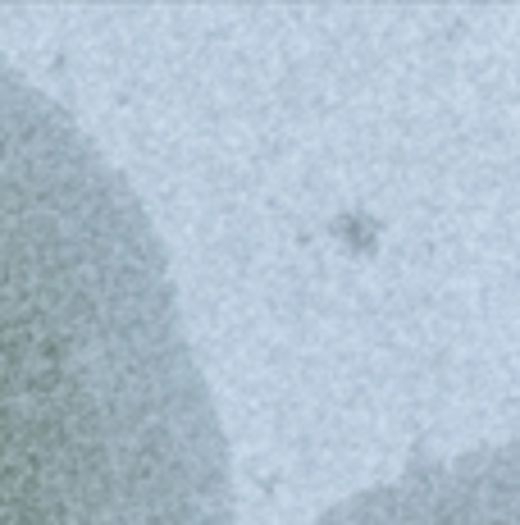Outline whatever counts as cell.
<instances>
[{
  "mask_svg": "<svg viewBox=\"0 0 520 525\" xmlns=\"http://www.w3.org/2000/svg\"><path fill=\"white\" fill-rule=\"evenodd\" d=\"M0 525H228L160 247L92 142L5 60Z\"/></svg>",
  "mask_w": 520,
  "mask_h": 525,
  "instance_id": "6da1fadb",
  "label": "cell"
}]
</instances>
